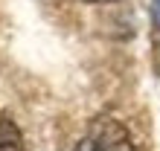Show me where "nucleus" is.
Masks as SVG:
<instances>
[{"label": "nucleus", "instance_id": "1", "mask_svg": "<svg viewBox=\"0 0 160 151\" xmlns=\"http://www.w3.org/2000/svg\"><path fill=\"white\" fill-rule=\"evenodd\" d=\"M90 143L96 151H137L131 134L125 131V125L111 116H96L90 122V131H88Z\"/></svg>", "mask_w": 160, "mask_h": 151}, {"label": "nucleus", "instance_id": "2", "mask_svg": "<svg viewBox=\"0 0 160 151\" xmlns=\"http://www.w3.org/2000/svg\"><path fill=\"white\" fill-rule=\"evenodd\" d=\"M0 151H23V134L12 119L0 116Z\"/></svg>", "mask_w": 160, "mask_h": 151}, {"label": "nucleus", "instance_id": "3", "mask_svg": "<svg viewBox=\"0 0 160 151\" xmlns=\"http://www.w3.org/2000/svg\"><path fill=\"white\" fill-rule=\"evenodd\" d=\"M73 151H96V148H93V143H90V137H84L82 143H79L76 148H73Z\"/></svg>", "mask_w": 160, "mask_h": 151}, {"label": "nucleus", "instance_id": "4", "mask_svg": "<svg viewBox=\"0 0 160 151\" xmlns=\"http://www.w3.org/2000/svg\"><path fill=\"white\" fill-rule=\"evenodd\" d=\"M154 17H157V23H160V0H154Z\"/></svg>", "mask_w": 160, "mask_h": 151}, {"label": "nucleus", "instance_id": "5", "mask_svg": "<svg viewBox=\"0 0 160 151\" xmlns=\"http://www.w3.org/2000/svg\"><path fill=\"white\" fill-rule=\"evenodd\" d=\"M84 3H114V0H84Z\"/></svg>", "mask_w": 160, "mask_h": 151}]
</instances>
